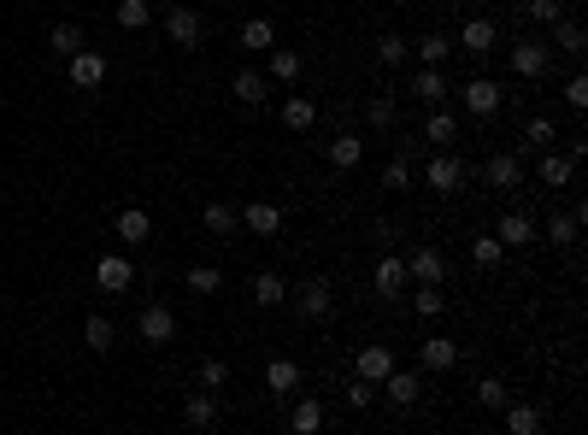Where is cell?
Segmentation results:
<instances>
[{"label": "cell", "mask_w": 588, "mask_h": 435, "mask_svg": "<svg viewBox=\"0 0 588 435\" xmlns=\"http://www.w3.org/2000/svg\"><path fill=\"white\" fill-rule=\"evenodd\" d=\"M494 42H500L494 18H465L459 24V47H465V54H494Z\"/></svg>", "instance_id": "7"}, {"label": "cell", "mask_w": 588, "mask_h": 435, "mask_svg": "<svg viewBox=\"0 0 588 435\" xmlns=\"http://www.w3.org/2000/svg\"><path fill=\"white\" fill-rule=\"evenodd\" d=\"M254 301L259 306H283V301H289V282H283L277 271H259V277H254Z\"/></svg>", "instance_id": "28"}, {"label": "cell", "mask_w": 588, "mask_h": 435, "mask_svg": "<svg viewBox=\"0 0 588 435\" xmlns=\"http://www.w3.org/2000/svg\"><path fill=\"white\" fill-rule=\"evenodd\" d=\"M500 259H506V247H500L494 235H477V242H471V265L489 271V265H500Z\"/></svg>", "instance_id": "39"}, {"label": "cell", "mask_w": 588, "mask_h": 435, "mask_svg": "<svg viewBox=\"0 0 588 435\" xmlns=\"http://www.w3.org/2000/svg\"><path fill=\"white\" fill-rule=\"evenodd\" d=\"M406 277H412V282H430V289H435V282L447 277V259L435 253V247H412V259H406Z\"/></svg>", "instance_id": "11"}, {"label": "cell", "mask_w": 588, "mask_h": 435, "mask_svg": "<svg viewBox=\"0 0 588 435\" xmlns=\"http://www.w3.org/2000/svg\"><path fill=\"white\" fill-rule=\"evenodd\" d=\"M477 400L489 406V412H500V406H506V382H500V377H483L477 382Z\"/></svg>", "instance_id": "45"}, {"label": "cell", "mask_w": 588, "mask_h": 435, "mask_svg": "<svg viewBox=\"0 0 588 435\" xmlns=\"http://www.w3.org/2000/svg\"><path fill=\"white\" fill-rule=\"evenodd\" d=\"M183 424H194V430H212V424H218V400H212L206 389H200V394H189V400H183Z\"/></svg>", "instance_id": "27"}, {"label": "cell", "mask_w": 588, "mask_h": 435, "mask_svg": "<svg viewBox=\"0 0 588 435\" xmlns=\"http://www.w3.org/2000/svg\"><path fill=\"white\" fill-rule=\"evenodd\" d=\"M283 124H289V130H312V124H318V101H306V94H294V101L283 106Z\"/></svg>", "instance_id": "33"}, {"label": "cell", "mask_w": 588, "mask_h": 435, "mask_svg": "<svg viewBox=\"0 0 588 435\" xmlns=\"http://www.w3.org/2000/svg\"><path fill=\"white\" fill-rule=\"evenodd\" d=\"M47 42H54V54H83V30L77 24H54V30H47Z\"/></svg>", "instance_id": "36"}, {"label": "cell", "mask_w": 588, "mask_h": 435, "mask_svg": "<svg viewBox=\"0 0 588 435\" xmlns=\"http://www.w3.org/2000/svg\"><path fill=\"white\" fill-rule=\"evenodd\" d=\"M535 177H542L547 189H571V183H577V165H571L565 153H542V165H535Z\"/></svg>", "instance_id": "22"}, {"label": "cell", "mask_w": 588, "mask_h": 435, "mask_svg": "<svg viewBox=\"0 0 588 435\" xmlns=\"http://www.w3.org/2000/svg\"><path fill=\"white\" fill-rule=\"evenodd\" d=\"M418 54H424V65H442V59L453 54V35H424V42H418Z\"/></svg>", "instance_id": "41"}, {"label": "cell", "mask_w": 588, "mask_h": 435, "mask_svg": "<svg viewBox=\"0 0 588 435\" xmlns=\"http://www.w3.org/2000/svg\"><path fill=\"white\" fill-rule=\"evenodd\" d=\"M242 230H254V235H277V230H283V206H271V201H247V206H242Z\"/></svg>", "instance_id": "13"}, {"label": "cell", "mask_w": 588, "mask_h": 435, "mask_svg": "<svg viewBox=\"0 0 588 435\" xmlns=\"http://www.w3.org/2000/svg\"><path fill=\"white\" fill-rule=\"evenodd\" d=\"M418 359H424V371H453L465 353H459V341H453V335H430V341L418 347Z\"/></svg>", "instance_id": "12"}, {"label": "cell", "mask_w": 588, "mask_h": 435, "mask_svg": "<svg viewBox=\"0 0 588 435\" xmlns=\"http://www.w3.org/2000/svg\"><path fill=\"white\" fill-rule=\"evenodd\" d=\"M500 412H506V435H542V424H547V418H542V406H500Z\"/></svg>", "instance_id": "24"}, {"label": "cell", "mask_w": 588, "mask_h": 435, "mask_svg": "<svg viewBox=\"0 0 588 435\" xmlns=\"http://www.w3.org/2000/svg\"><path fill=\"white\" fill-rule=\"evenodd\" d=\"M95 282H100L106 294H124V289L135 282V265H130L124 253H100V259H95Z\"/></svg>", "instance_id": "4"}, {"label": "cell", "mask_w": 588, "mask_h": 435, "mask_svg": "<svg viewBox=\"0 0 588 435\" xmlns=\"http://www.w3.org/2000/svg\"><path fill=\"white\" fill-rule=\"evenodd\" d=\"M359 159H365V142H359V135H335L330 142V165L335 171H354Z\"/></svg>", "instance_id": "29"}, {"label": "cell", "mask_w": 588, "mask_h": 435, "mask_svg": "<svg viewBox=\"0 0 588 435\" xmlns=\"http://www.w3.org/2000/svg\"><path fill=\"white\" fill-rule=\"evenodd\" d=\"M171 335H177V312H171V306H165V301H154V306H147V312H142V341H154V347H165V341H171Z\"/></svg>", "instance_id": "8"}, {"label": "cell", "mask_w": 588, "mask_h": 435, "mask_svg": "<svg viewBox=\"0 0 588 435\" xmlns=\"http://www.w3.org/2000/svg\"><path fill=\"white\" fill-rule=\"evenodd\" d=\"M354 365H359V382H383V377L394 371V353H389L383 341H371V347H359Z\"/></svg>", "instance_id": "14"}, {"label": "cell", "mask_w": 588, "mask_h": 435, "mask_svg": "<svg viewBox=\"0 0 588 435\" xmlns=\"http://www.w3.org/2000/svg\"><path fill=\"white\" fill-rule=\"evenodd\" d=\"M112 230H118V242H130V247H142L147 235H154V218L142 213V206H130V213H118V223H112Z\"/></svg>", "instance_id": "23"}, {"label": "cell", "mask_w": 588, "mask_h": 435, "mask_svg": "<svg viewBox=\"0 0 588 435\" xmlns=\"http://www.w3.org/2000/svg\"><path fill=\"white\" fill-rule=\"evenodd\" d=\"M189 289H194V294H218V289H224V271H218V265H194V271H189Z\"/></svg>", "instance_id": "40"}, {"label": "cell", "mask_w": 588, "mask_h": 435, "mask_svg": "<svg viewBox=\"0 0 588 435\" xmlns=\"http://www.w3.org/2000/svg\"><path fill=\"white\" fill-rule=\"evenodd\" d=\"M383 189H412V171H406V159H389V165H383Z\"/></svg>", "instance_id": "46"}, {"label": "cell", "mask_w": 588, "mask_h": 435, "mask_svg": "<svg viewBox=\"0 0 588 435\" xmlns=\"http://www.w3.org/2000/svg\"><path fill=\"white\" fill-rule=\"evenodd\" d=\"M424 183H430L435 194H459V183H465V159L459 153H435L430 165H424Z\"/></svg>", "instance_id": "3"}, {"label": "cell", "mask_w": 588, "mask_h": 435, "mask_svg": "<svg viewBox=\"0 0 588 435\" xmlns=\"http://www.w3.org/2000/svg\"><path fill=\"white\" fill-rule=\"evenodd\" d=\"M265 94H271V77H265V71H259V65H242V71H235V101L259 106V101H265Z\"/></svg>", "instance_id": "21"}, {"label": "cell", "mask_w": 588, "mask_h": 435, "mask_svg": "<svg viewBox=\"0 0 588 435\" xmlns=\"http://www.w3.org/2000/svg\"><path fill=\"white\" fill-rule=\"evenodd\" d=\"M406 259H400V253H383L377 259V294H383V301H400V294H406Z\"/></svg>", "instance_id": "10"}, {"label": "cell", "mask_w": 588, "mask_h": 435, "mask_svg": "<svg viewBox=\"0 0 588 435\" xmlns=\"http://www.w3.org/2000/svg\"><path fill=\"white\" fill-rule=\"evenodd\" d=\"M224 382H230V365H224V359H206V365H200V389H206V394H218Z\"/></svg>", "instance_id": "43"}, {"label": "cell", "mask_w": 588, "mask_h": 435, "mask_svg": "<svg viewBox=\"0 0 588 435\" xmlns=\"http://www.w3.org/2000/svg\"><path fill=\"white\" fill-rule=\"evenodd\" d=\"M347 406H371V382H359V377L347 382Z\"/></svg>", "instance_id": "49"}, {"label": "cell", "mask_w": 588, "mask_h": 435, "mask_svg": "<svg viewBox=\"0 0 588 435\" xmlns=\"http://www.w3.org/2000/svg\"><path fill=\"white\" fill-rule=\"evenodd\" d=\"M559 47H565V54H583V47H588V35H583L577 18H559Z\"/></svg>", "instance_id": "44"}, {"label": "cell", "mask_w": 588, "mask_h": 435, "mask_svg": "<svg viewBox=\"0 0 588 435\" xmlns=\"http://www.w3.org/2000/svg\"><path fill=\"white\" fill-rule=\"evenodd\" d=\"M83 341H89V353H112V341H118L112 318L106 312H89V318H83Z\"/></svg>", "instance_id": "26"}, {"label": "cell", "mask_w": 588, "mask_h": 435, "mask_svg": "<svg viewBox=\"0 0 588 435\" xmlns=\"http://www.w3.org/2000/svg\"><path fill=\"white\" fill-rule=\"evenodd\" d=\"M289 306H294V318H306V324H324V318H330V282L324 277H300L289 289Z\"/></svg>", "instance_id": "1"}, {"label": "cell", "mask_w": 588, "mask_h": 435, "mask_svg": "<svg viewBox=\"0 0 588 435\" xmlns=\"http://www.w3.org/2000/svg\"><path fill=\"white\" fill-rule=\"evenodd\" d=\"M406 54H412V42H406L400 30L377 35V65H406Z\"/></svg>", "instance_id": "32"}, {"label": "cell", "mask_w": 588, "mask_h": 435, "mask_svg": "<svg viewBox=\"0 0 588 435\" xmlns=\"http://www.w3.org/2000/svg\"><path fill=\"white\" fill-rule=\"evenodd\" d=\"M365 118L371 124H394V101H389V94H371V101H365Z\"/></svg>", "instance_id": "48"}, {"label": "cell", "mask_w": 588, "mask_h": 435, "mask_svg": "<svg viewBox=\"0 0 588 435\" xmlns=\"http://www.w3.org/2000/svg\"><path fill=\"white\" fill-rule=\"evenodd\" d=\"M547 71H553V47L523 35V42L512 47V77H547Z\"/></svg>", "instance_id": "2"}, {"label": "cell", "mask_w": 588, "mask_h": 435, "mask_svg": "<svg viewBox=\"0 0 588 435\" xmlns=\"http://www.w3.org/2000/svg\"><path fill=\"white\" fill-rule=\"evenodd\" d=\"M483 177H489V189H518V183H523L518 153H494L489 165H483Z\"/></svg>", "instance_id": "19"}, {"label": "cell", "mask_w": 588, "mask_h": 435, "mask_svg": "<svg viewBox=\"0 0 588 435\" xmlns=\"http://www.w3.org/2000/svg\"><path fill=\"white\" fill-rule=\"evenodd\" d=\"M200 223H206L212 235H235V230H242V206H230V201H212L206 213H200Z\"/></svg>", "instance_id": "25"}, {"label": "cell", "mask_w": 588, "mask_h": 435, "mask_svg": "<svg viewBox=\"0 0 588 435\" xmlns=\"http://www.w3.org/2000/svg\"><path fill=\"white\" fill-rule=\"evenodd\" d=\"M523 147H535V153H553V118H530V124H523Z\"/></svg>", "instance_id": "35"}, {"label": "cell", "mask_w": 588, "mask_h": 435, "mask_svg": "<svg viewBox=\"0 0 588 435\" xmlns=\"http://www.w3.org/2000/svg\"><path fill=\"white\" fill-rule=\"evenodd\" d=\"M500 101H506V89H500L494 77H471L465 83V112H477V118H494Z\"/></svg>", "instance_id": "6"}, {"label": "cell", "mask_w": 588, "mask_h": 435, "mask_svg": "<svg viewBox=\"0 0 588 435\" xmlns=\"http://www.w3.org/2000/svg\"><path fill=\"white\" fill-rule=\"evenodd\" d=\"M265 77H271V83H294V77H300V54H294V47H277Z\"/></svg>", "instance_id": "34"}, {"label": "cell", "mask_w": 588, "mask_h": 435, "mask_svg": "<svg viewBox=\"0 0 588 435\" xmlns=\"http://www.w3.org/2000/svg\"><path fill=\"white\" fill-rule=\"evenodd\" d=\"M71 83H77V89H100V83H106V59H100L95 47L71 54Z\"/></svg>", "instance_id": "15"}, {"label": "cell", "mask_w": 588, "mask_h": 435, "mask_svg": "<svg viewBox=\"0 0 588 435\" xmlns=\"http://www.w3.org/2000/svg\"><path fill=\"white\" fill-rule=\"evenodd\" d=\"M165 35H171L177 47H200L206 24H200V12H194V6H171V12H165Z\"/></svg>", "instance_id": "5"}, {"label": "cell", "mask_w": 588, "mask_h": 435, "mask_svg": "<svg viewBox=\"0 0 588 435\" xmlns=\"http://www.w3.org/2000/svg\"><path fill=\"white\" fill-rule=\"evenodd\" d=\"M412 312H418V318H442V289L418 282V289H412Z\"/></svg>", "instance_id": "38"}, {"label": "cell", "mask_w": 588, "mask_h": 435, "mask_svg": "<svg viewBox=\"0 0 588 435\" xmlns=\"http://www.w3.org/2000/svg\"><path fill=\"white\" fill-rule=\"evenodd\" d=\"M530 18L535 24H559L565 18V0H530Z\"/></svg>", "instance_id": "47"}, {"label": "cell", "mask_w": 588, "mask_h": 435, "mask_svg": "<svg viewBox=\"0 0 588 435\" xmlns=\"http://www.w3.org/2000/svg\"><path fill=\"white\" fill-rule=\"evenodd\" d=\"M289 430H294V435H318V430H324V406H318V400H300L294 412H289Z\"/></svg>", "instance_id": "31"}, {"label": "cell", "mask_w": 588, "mask_h": 435, "mask_svg": "<svg viewBox=\"0 0 588 435\" xmlns=\"http://www.w3.org/2000/svg\"><path fill=\"white\" fill-rule=\"evenodd\" d=\"M494 242L500 247H530L535 242V218L530 213H506V218H500V230H494Z\"/></svg>", "instance_id": "17"}, {"label": "cell", "mask_w": 588, "mask_h": 435, "mask_svg": "<svg viewBox=\"0 0 588 435\" xmlns=\"http://www.w3.org/2000/svg\"><path fill=\"white\" fill-rule=\"evenodd\" d=\"M483 6H500V0H483Z\"/></svg>", "instance_id": "52"}, {"label": "cell", "mask_w": 588, "mask_h": 435, "mask_svg": "<svg viewBox=\"0 0 588 435\" xmlns=\"http://www.w3.org/2000/svg\"><path fill=\"white\" fill-rule=\"evenodd\" d=\"M412 94H418V101H447V77H442V71H435V65H424L418 71V77H412Z\"/></svg>", "instance_id": "30"}, {"label": "cell", "mask_w": 588, "mask_h": 435, "mask_svg": "<svg viewBox=\"0 0 588 435\" xmlns=\"http://www.w3.org/2000/svg\"><path fill=\"white\" fill-rule=\"evenodd\" d=\"M447 6H465V0H447Z\"/></svg>", "instance_id": "51"}, {"label": "cell", "mask_w": 588, "mask_h": 435, "mask_svg": "<svg viewBox=\"0 0 588 435\" xmlns=\"http://www.w3.org/2000/svg\"><path fill=\"white\" fill-rule=\"evenodd\" d=\"M265 389L277 394V400H289V394L300 389V365H294V359H271V365H265Z\"/></svg>", "instance_id": "20"}, {"label": "cell", "mask_w": 588, "mask_h": 435, "mask_svg": "<svg viewBox=\"0 0 588 435\" xmlns=\"http://www.w3.org/2000/svg\"><path fill=\"white\" fill-rule=\"evenodd\" d=\"M583 218H588V206H571V213H553L547 218V242L553 247H571L583 235Z\"/></svg>", "instance_id": "16"}, {"label": "cell", "mask_w": 588, "mask_h": 435, "mask_svg": "<svg viewBox=\"0 0 588 435\" xmlns=\"http://www.w3.org/2000/svg\"><path fill=\"white\" fill-rule=\"evenodd\" d=\"M242 47H247V54H265V47H271V18H247L242 24Z\"/></svg>", "instance_id": "37"}, {"label": "cell", "mask_w": 588, "mask_h": 435, "mask_svg": "<svg viewBox=\"0 0 588 435\" xmlns=\"http://www.w3.org/2000/svg\"><path fill=\"white\" fill-rule=\"evenodd\" d=\"M424 135H430L435 147H442V153H453V142H459V118L447 106H435L430 118H424Z\"/></svg>", "instance_id": "18"}, {"label": "cell", "mask_w": 588, "mask_h": 435, "mask_svg": "<svg viewBox=\"0 0 588 435\" xmlns=\"http://www.w3.org/2000/svg\"><path fill=\"white\" fill-rule=\"evenodd\" d=\"M147 18H154V12H147V0H118V24H124V30H142Z\"/></svg>", "instance_id": "42"}, {"label": "cell", "mask_w": 588, "mask_h": 435, "mask_svg": "<svg viewBox=\"0 0 588 435\" xmlns=\"http://www.w3.org/2000/svg\"><path fill=\"white\" fill-rule=\"evenodd\" d=\"M383 394H389V400L394 406H418L424 400V377H418V371H389V377H383Z\"/></svg>", "instance_id": "9"}, {"label": "cell", "mask_w": 588, "mask_h": 435, "mask_svg": "<svg viewBox=\"0 0 588 435\" xmlns=\"http://www.w3.org/2000/svg\"><path fill=\"white\" fill-rule=\"evenodd\" d=\"M565 101H571V106H588V83H583V77L565 83Z\"/></svg>", "instance_id": "50"}]
</instances>
